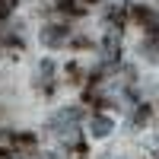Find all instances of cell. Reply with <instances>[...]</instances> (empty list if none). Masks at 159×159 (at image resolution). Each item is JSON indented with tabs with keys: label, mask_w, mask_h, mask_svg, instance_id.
<instances>
[{
	"label": "cell",
	"mask_w": 159,
	"mask_h": 159,
	"mask_svg": "<svg viewBox=\"0 0 159 159\" xmlns=\"http://www.w3.org/2000/svg\"><path fill=\"white\" fill-rule=\"evenodd\" d=\"M64 38H67V25H48L42 32V42L45 45H61Z\"/></svg>",
	"instance_id": "obj_2"
},
{
	"label": "cell",
	"mask_w": 159,
	"mask_h": 159,
	"mask_svg": "<svg viewBox=\"0 0 159 159\" xmlns=\"http://www.w3.org/2000/svg\"><path fill=\"white\" fill-rule=\"evenodd\" d=\"M80 118H83L80 108H64V111H57L54 118H51V130H54V134H73V127H76Z\"/></svg>",
	"instance_id": "obj_1"
},
{
	"label": "cell",
	"mask_w": 159,
	"mask_h": 159,
	"mask_svg": "<svg viewBox=\"0 0 159 159\" xmlns=\"http://www.w3.org/2000/svg\"><path fill=\"white\" fill-rule=\"evenodd\" d=\"M153 32H156V45H159V25H153Z\"/></svg>",
	"instance_id": "obj_5"
},
{
	"label": "cell",
	"mask_w": 159,
	"mask_h": 159,
	"mask_svg": "<svg viewBox=\"0 0 159 159\" xmlns=\"http://www.w3.org/2000/svg\"><path fill=\"white\" fill-rule=\"evenodd\" d=\"M13 3H16V0H0V16H3V13H10Z\"/></svg>",
	"instance_id": "obj_4"
},
{
	"label": "cell",
	"mask_w": 159,
	"mask_h": 159,
	"mask_svg": "<svg viewBox=\"0 0 159 159\" xmlns=\"http://www.w3.org/2000/svg\"><path fill=\"white\" fill-rule=\"evenodd\" d=\"M89 127H92V137H108L115 124L108 121V118H102V115H96V118H92V121H89Z\"/></svg>",
	"instance_id": "obj_3"
}]
</instances>
